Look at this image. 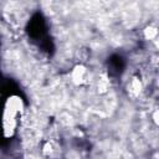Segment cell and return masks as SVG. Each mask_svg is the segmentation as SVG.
<instances>
[{"mask_svg":"<svg viewBox=\"0 0 159 159\" xmlns=\"http://www.w3.org/2000/svg\"><path fill=\"white\" fill-rule=\"evenodd\" d=\"M86 75H87L86 68H84L83 66L78 65V66H76V67L73 68V71H72V81H73L75 83H77V84H81V83L84 82Z\"/></svg>","mask_w":159,"mask_h":159,"instance_id":"cell-1","label":"cell"},{"mask_svg":"<svg viewBox=\"0 0 159 159\" xmlns=\"http://www.w3.org/2000/svg\"><path fill=\"white\" fill-rule=\"evenodd\" d=\"M153 119H154V122L159 125V111L154 112V114H153Z\"/></svg>","mask_w":159,"mask_h":159,"instance_id":"cell-2","label":"cell"}]
</instances>
